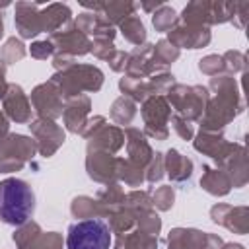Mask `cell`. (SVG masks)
Instances as JSON below:
<instances>
[{
    "instance_id": "1",
    "label": "cell",
    "mask_w": 249,
    "mask_h": 249,
    "mask_svg": "<svg viewBox=\"0 0 249 249\" xmlns=\"http://www.w3.org/2000/svg\"><path fill=\"white\" fill-rule=\"evenodd\" d=\"M35 208L31 187L16 177L0 181V220L10 226L25 224Z\"/></svg>"
},
{
    "instance_id": "2",
    "label": "cell",
    "mask_w": 249,
    "mask_h": 249,
    "mask_svg": "<svg viewBox=\"0 0 249 249\" xmlns=\"http://www.w3.org/2000/svg\"><path fill=\"white\" fill-rule=\"evenodd\" d=\"M111 230L107 222L99 218L76 222L68 230L66 247L68 249H109Z\"/></svg>"
}]
</instances>
